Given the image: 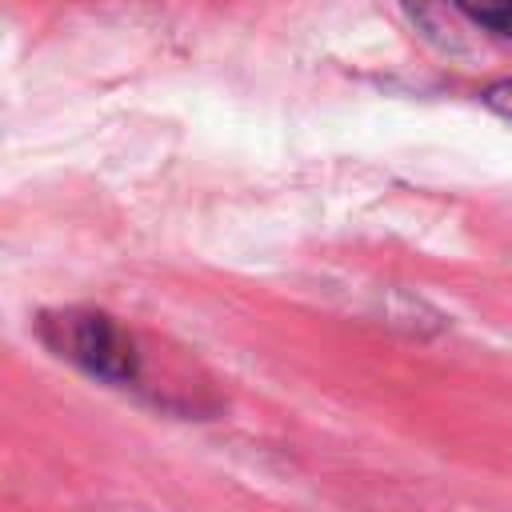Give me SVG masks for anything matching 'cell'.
Instances as JSON below:
<instances>
[{
	"label": "cell",
	"mask_w": 512,
	"mask_h": 512,
	"mask_svg": "<svg viewBox=\"0 0 512 512\" xmlns=\"http://www.w3.org/2000/svg\"><path fill=\"white\" fill-rule=\"evenodd\" d=\"M40 336L56 356L112 388H140L144 380V352L136 336L108 312L68 308L40 316Z\"/></svg>",
	"instance_id": "obj_1"
},
{
	"label": "cell",
	"mask_w": 512,
	"mask_h": 512,
	"mask_svg": "<svg viewBox=\"0 0 512 512\" xmlns=\"http://www.w3.org/2000/svg\"><path fill=\"white\" fill-rule=\"evenodd\" d=\"M480 100H484L496 116L512 120V80H496V84H488V88L480 92Z\"/></svg>",
	"instance_id": "obj_3"
},
{
	"label": "cell",
	"mask_w": 512,
	"mask_h": 512,
	"mask_svg": "<svg viewBox=\"0 0 512 512\" xmlns=\"http://www.w3.org/2000/svg\"><path fill=\"white\" fill-rule=\"evenodd\" d=\"M488 36L512 40V0H444Z\"/></svg>",
	"instance_id": "obj_2"
},
{
	"label": "cell",
	"mask_w": 512,
	"mask_h": 512,
	"mask_svg": "<svg viewBox=\"0 0 512 512\" xmlns=\"http://www.w3.org/2000/svg\"><path fill=\"white\" fill-rule=\"evenodd\" d=\"M404 4H412V8H424V4H428V0H404Z\"/></svg>",
	"instance_id": "obj_4"
}]
</instances>
